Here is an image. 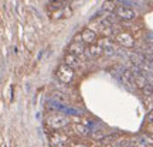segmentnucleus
<instances>
[{
  "label": "nucleus",
  "instance_id": "nucleus-1",
  "mask_svg": "<svg viewBox=\"0 0 153 147\" xmlns=\"http://www.w3.org/2000/svg\"><path fill=\"white\" fill-rule=\"evenodd\" d=\"M55 74H57V78H58L62 83H70V82L74 79V69H72L71 66L65 65L64 62L57 68V72H55Z\"/></svg>",
  "mask_w": 153,
  "mask_h": 147
},
{
  "label": "nucleus",
  "instance_id": "nucleus-2",
  "mask_svg": "<svg viewBox=\"0 0 153 147\" xmlns=\"http://www.w3.org/2000/svg\"><path fill=\"white\" fill-rule=\"evenodd\" d=\"M115 13H116L118 18H120V20H133L136 17L135 10L131 9V7H126V6H116Z\"/></svg>",
  "mask_w": 153,
  "mask_h": 147
},
{
  "label": "nucleus",
  "instance_id": "nucleus-3",
  "mask_svg": "<svg viewBox=\"0 0 153 147\" xmlns=\"http://www.w3.org/2000/svg\"><path fill=\"white\" fill-rule=\"evenodd\" d=\"M79 35H81V41H82V43L88 44V45L95 44V43H97V38H98L97 33H95L94 30H91V28H84L81 33H79Z\"/></svg>",
  "mask_w": 153,
  "mask_h": 147
},
{
  "label": "nucleus",
  "instance_id": "nucleus-4",
  "mask_svg": "<svg viewBox=\"0 0 153 147\" xmlns=\"http://www.w3.org/2000/svg\"><path fill=\"white\" fill-rule=\"evenodd\" d=\"M116 41H118L122 47H126V48H131V47L135 45V40H133V37H132L129 33H125V31L116 34Z\"/></svg>",
  "mask_w": 153,
  "mask_h": 147
},
{
  "label": "nucleus",
  "instance_id": "nucleus-5",
  "mask_svg": "<svg viewBox=\"0 0 153 147\" xmlns=\"http://www.w3.org/2000/svg\"><path fill=\"white\" fill-rule=\"evenodd\" d=\"M68 123V119L65 116H54V117H50L48 119V125L53 127V129H60V127H64V126Z\"/></svg>",
  "mask_w": 153,
  "mask_h": 147
},
{
  "label": "nucleus",
  "instance_id": "nucleus-6",
  "mask_svg": "<svg viewBox=\"0 0 153 147\" xmlns=\"http://www.w3.org/2000/svg\"><path fill=\"white\" fill-rule=\"evenodd\" d=\"M64 64L68 66H71L72 69H74V68H78V66L81 65V61L78 60V57H76L75 54L68 52V54H65V57H64Z\"/></svg>",
  "mask_w": 153,
  "mask_h": 147
},
{
  "label": "nucleus",
  "instance_id": "nucleus-7",
  "mask_svg": "<svg viewBox=\"0 0 153 147\" xmlns=\"http://www.w3.org/2000/svg\"><path fill=\"white\" fill-rule=\"evenodd\" d=\"M64 0H50L48 3V11L50 13H57V11H60L64 9Z\"/></svg>",
  "mask_w": 153,
  "mask_h": 147
},
{
  "label": "nucleus",
  "instance_id": "nucleus-8",
  "mask_svg": "<svg viewBox=\"0 0 153 147\" xmlns=\"http://www.w3.org/2000/svg\"><path fill=\"white\" fill-rule=\"evenodd\" d=\"M70 52H72V54H75L76 57L78 55H81L85 52V47H84V44L82 43H76V41H74V43L70 45V49H68Z\"/></svg>",
  "mask_w": 153,
  "mask_h": 147
},
{
  "label": "nucleus",
  "instance_id": "nucleus-9",
  "mask_svg": "<svg viewBox=\"0 0 153 147\" xmlns=\"http://www.w3.org/2000/svg\"><path fill=\"white\" fill-rule=\"evenodd\" d=\"M87 52L89 55H92V57H99V55L104 54V48H102L99 44H91V45L88 47Z\"/></svg>",
  "mask_w": 153,
  "mask_h": 147
},
{
  "label": "nucleus",
  "instance_id": "nucleus-10",
  "mask_svg": "<svg viewBox=\"0 0 153 147\" xmlns=\"http://www.w3.org/2000/svg\"><path fill=\"white\" fill-rule=\"evenodd\" d=\"M133 83H135L137 88L143 89V88L148 85V79H146V76L143 75V74H135V81H133Z\"/></svg>",
  "mask_w": 153,
  "mask_h": 147
},
{
  "label": "nucleus",
  "instance_id": "nucleus-11",
  "mask_svg": "<svg viewBox=\"0 0 153 147\" xmlns=\"http://www.w3.org/2000/svg\"><path fill=\"white\" fill-rule=\"evenodd\" d=\"M102 9H104L105 11H115L116 4H115L114 0H106V1L104 3V6H102Z\"/></svg>",
  "mask_w": 153,
  "mask_h": 147
},
{
  "label": "nucleus",
  "instance_id": "nucleus-12",
  "mask_svg": "<svg viewBox=\"0 0 153 147\" xmlns=\"http://www.w3.org/2000/svg\"><path fill=\"white\" fill-rule=\"evenodd\" d=\"M148 120L149 122H153V109L149 112V114H148Z\"/></svg>",
  "mask_w": 153,
  "mask_h": 147
},
{
  "label": "nucleus",
  "instance_id": "nucleus-13",
  "mask_svg": "<svg viewBox=\"0 0 153 147\" xmlns=\"http://www.w3.org/2000/svg\"><path fill=\"white\" fill-rule=\"evenodd\" d=\"M75 147H84V146H82V144H76Z\"/></svg>",
  "mask_w": 153,
  "mask_h": 147
}]
</instances>
